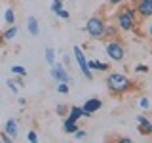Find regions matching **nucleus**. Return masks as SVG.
<instances>
[{"instance_id": "nucleus-27", "label": "nucleus", "mask_w": 152, "mask_h": 143, "mask_svg": "<svg viewBox=\"0 0 152 143\" xmlns=\"http://www.w3.org/2000/svg\"><path fill=\"white\" fill-rule=\"evenodd\" d=\"M55 15H57V17H61V19H69V17H70V13L66 12L65 8H61V10H57V12H55Z\"/></svg>"}, {"instance_id": "nucleus-10", "label": "nucleus", "mask_w": 152, "mask_h": 143, "mask_svg": "<svg viewBox=\"0 0 152 143\" xmlns=\"http://www.w3.org/2000/svg\"><path fill=\"white\" fill-rule=\"evenodd\" d=\"M4 132H6L10 137H13V139H15L17 133H19V124H17L15 118H8L6 124H4Z\"/></svg>"}, {"instance_id": "nucleus-17", "label": "nucleus", "mask_w": 152, "mask_h": 143, "mask_svg": "<svg viewBox=\"0 0 152 143\" xmlns=\"http://www.w3.org/2000/svg\"><path fill=\"white\" fill-rule=\"evenodd\" d=\"M4 21H6L8 25H13V23H15V10L13 8H8L6 12H4Z\"/></svg>"}, {"instance_id": "nucleus-6", "label": "nucleus", "mask_w": 152, "mask_h": 143, "mask_svg": "<svg viewBox=\"0 0 152 143\" xmlns=\"http://www.w3.org/2000/svg\"><path fill=\"white\" fill-rule=\"evenodd\" d=\"M103 109V101L99 97H89L86 99L82 105V111H84V118H91V114H95L97 111Z\"/></svg>"}, {"instance_id": "nucleus-16", "label": "nucleus", "mask_w": 152, "mask_h": 143, "mask_svg": "<svg viewBox=\"0 0 152 143\" xmlns=\"http://www.w3.org/2000/svg\"><path fill=\"white\" fill-rule=\"evenodd\" d=\"M78 128H80L78 122H72V120H69V118H65V120H63V130H65L66 133H74Z\"/></svg>"}, {"instance_id": "nucleus-12", "label": "nucleus", "mask_w": 152, "mask_h": 143, "mask_svg": "<svg viewBox=\"0 0 152 143\" xmlns=\"http://www.w3.org/2000/svg\"><path fill=\"white\" fill-rule=\"evenodd\" d=\"M118 32H120V29L116 27V23H107L104 25V32H103V38H107V40H112V38L118 36Z\"/></svg>"}, {"instance_id": "nucleus-3", "label": "nucleus", "mask_w": 152, "mask_h": 143, "mask_svg": "<svg viewBox=\"0 0 152 143\" xmlns=\"http://www.w3.org/2000/svg\"><path fill=\"white\" fill-rule=\"evenodd\" d=\"M104 54H107L108 59L114 61V63H122V61L126 59V46H124L120 40L112 38V40H108L107 44H104Z\"/></svg>"}, {"instance_id": "nucleus-31", "label": "nucleus", "mask_w": 152, "mask_h": 143, "mask_svg": "<svg viewBox=\"0 0 152 143\" xmlns=\"http://www.w3.org/2000/svg\"><path fill=\"white\" fill-rule=\"evenodd\" d=\"M17 103L21 105V107H25V105H27V99H25V97H19V99H17Z\"/></svg>"}, {"instance_id": "nucleus-21", "label": "nucleus", "mask_w": 152, "mask_h": 143, "mask_svg": "<svg viewBox=\"0 0 152 143\" xmlns=\"http://www.w3.org/2000/svg\"><path fill=\"white\" fill-rule=\"evenodd\" d=\"M55 113L59 114V116H66V113H69V107H66V105H57V107H55Z\"/></svg>"}, {"instance_id": "nucleus-13", "label": "nucleus", "mask_w": 152, "mask_h": 143, "mask_svg": "<svg viewBox=\"0 0 152 143\" xmlns=\"http://www.w3.org/2000/svg\"><path fill=\"white\" fill-rule=\"evenodd\" d=\"M27 29H28V32H31L32 36L40 35V25H38V19L34 15H31V17L27 19Z\"/></svg>"}, {"instance_id": "nucleus-2", "label": "nucleus", "mask_w": 152, "mask_h": 143, "mask_svg": "<svg viewBox=\"0 0 152 143\" xmlns=\"http://www.w3.org/2000/svg\"><path fill=\"white\" fill-rule=\"evenodd\" d=\"M137 10L133 6H124L116 12V15H114V23H116V27L120 29V32H133L137 29Z\"/></svg>"}, {"instance_id": "nucleus-25", "label": "nucleus", "mask_w": 152, "mask_h": 143, "mask_svg": "<svg viewBox=\"0 0 152 143\" xmlns=\"http://www.w3.org/2000/svg\"><path fill=\"white\" fill-rule=\"evenodd\" d=\"M74 137L76 139H86V137H88V132H86L84 128H78V130L74 132Z\"/></svg>"}, {"instance_id": "nucleus-5", "label": "nucleus", "mask_w": 152, "mask_h": 143, "mask_svg": "<svg viewBox=\"0 0 152 143\" xmlns=\"http://www.w3.org/2000/svg\"><path fill=\"white\" fill-rule=\"evenodd\" d=\"M72 54L76 55V63H78V69L82 71V74L88 80H93V73H91V69L88 67V57H86V54L82 52V48H80V46H74L72 48Z\"/></svg>"}, {"instance_id": "nucleus-19", "label": "nucleus", "mask_w": 152, "mask_h": 143, "mask_svg": "<svg viewBox=\"0 0 152 143\" xmlns=\"http://www.w3.org/2000/svg\"><path fill=\"white\" fill-rule=\"evenodd\" d=\"M46 63L50 67L55 63V50L53 48H46Z\"/></svg>"}, {"instance_id": "nucleus-32", "label": "nucleus", "mask_w": 152, "mask_h": 143, "mask_svg": "<svg viewBox=\"0 0 152 143\" xmlns=\"http://www.w3.org/2000/svg\"><path fill=\"white\" fill-rule=\"evenodd\" d=\"M118 141H120V143H131L129 137H118Z\"/></svg>"}, {"instance_id": "nucleus-4", "label": "nucleus", "mask_w": 152, "mask_h": 143, "mask_svg": "<svg viewBox=\"0 0 152 143\" xmlns=\"http://www.w3.org/2000/svg\"><path fill=\"white\" fill-rule=\"evenodd\" d=\"M104 25H107V21H104V17L101 15H91L86 21L84 25V31L88 32L91 38H103V32H104Z\"/></svg>"}, {"instance_id": "nucleus-23", "label": "nucleus", "mask_w": 152, "mask_h": 143, "mask_svg": "<svg viewBox=\"0 0 152 143\" xmlns=\"http://www.w3.org/2000/svg\"><path fill=\"white\" fill-rule=\"evenodd\" d=\"M27 141H31V143L38 141V133H36V130H28V132H27Z\"/></svg>"}, {"instance_id": "nucleus-8", "label": "nucleus", "mask_w": 152, "mask_h": 143, "mask_svg": "<svg viewBox=\"0 0 152 143\" xmlns=\"http://www.w3.org/2000/svg\"><path fill=\"white\" fill-rule=\"evenodd\" d=\"M133 8L137 10V15L141 19L152 17V0H133Z\"/></svg>"}, {"instance_id": "nucleus-29", "label": "nucleus", "mask_w": 152, "mask_h": 143, "mask_svg": "<svg viewBox=\"0 0 152 143\" xmlns=\"http://www.w3.org/2000/svg\"><path fill=\"white\" fill-rule=\"evenodd\" d=\"M0 141H6V143H10V141H13V137H10L8 133L2 130V132H0Z\"/></svg>"}, {"instance_id": "nucleus-28", "label": "nucleus", "mask_w": 152, "mask_h": 143, "mask_svg": "<svg viewBox=\"0 0 152 143\" xmlns=\"http://www.w3.org/2000/svg\"><path fill=\"white\" fill-rule=\"evenodd\" d=\"M139 105H141V109H150L148 97H141V99H139Z\"/></svg>"}, {"instance_id": "nucleus-34", "label": "nucleus", "mask_w": 152, "mask_h": 143, "mask_svg": "<svg viewBox=\"0 0 152 143\" xmlns=\"http://www.w3.org/2000/svg\"><path fill=\"white\" fill-rule=\"evenodd\" d=\"M146 32H148V35L152 36V23H150V25H148V29H146Z\"/></svg>"}, {"instance_id": "nucleus-7", "label": "nucleus", "mask_w": 152, "mask_h": 143, "mask_svg": "<svg viewBox=\"0 0 152 143\" xmlns=\"http://www.w3.org/2000/svg\"><path fill=\"white\" fill-rule=\"evenodd\" d=\"M50 76L55 82H70V74L66 73V67L61 63H53L50 67Z\"/></svg>"}, {"instance_id": "nucleus-24", "label": "nucleus", "mask_w": 152, "mask_h": 143, "mask_svg": "<svg viewBox=\"0 0 152 143\" xmlns=\"http://www.w3.org/2000/svg\"><path fill=\"white\" fill-rule=\"evenodd\" d=\"M135 73H141V74L148 73V65H145V63H137V65H135Z\"/></svg>"}, {"instance_id": "nucleus-15", "label": "nucleus", "mask_w": 152, "mask_h": 143, "mask_svg": "<svg viewBox=\"0 0 152 143\" xmlns=\"http://www.w3.org/2000/svg\"><path fill=\"white\" fill-rule=\"evenodd\" d=\"M88 67L91 71H110V65L103 63V61H99V59H88Z\"/></svg>"}, {"instance_id": "nucleus-22", "label": "nucleus", "mask_w": 152, "mask_h": 143, "mask_svg": "<svg viewBox=\"0 0 152 143\" xmlns=\"http://www.w3.org/2000/svg\"><path fill=\"white\" fill-rule=\"evenodd\" d=\"M57 92L59 94H69V82H57Z\"/></svg>"}, {"instance_id": "nucleus-14", "label": "nucleus", "mask_w": 152, "mask_h": 143, "mask_svg": "<svg viewBox=\"0 0 152 143\" xmlns=\"http://www.w3.org/2000/svg\"><path fill=\"white\" fill-rule=\"evenodd\" d=\"M17 32H19V29H17L15 23H13V25H10V27L6 29V31L2 32V36H0V38H2L4 42H10V40H13V38L17 36Z\"/></svg>"}, {"instance_id": "nucleus-9", "label": "nucleus", "mask_w": 152, "mask_h": 143, "mask_svg": "<svg viewBox=\"0 0 152 143\" xmlns=\"http://www.w3.org/2000/svg\"><path fill=\"white\" fill-rule=\"evenodd\" d=\"M137 128H139L141 136H152V120L146 118L145 114H137Z\"/></svg>"}, {"instance_id": "nucleus-33", "label": "nucleus", "mask_w": 152, "mask_h": 143, "mask_svg": "<svg viewBox=\"0 0 152 143\" xmlns=\"http://www.w3.org/2000/svg\"><path fill=\"white\" fill-rule=\"evenodd\" d=\"M63 61H65V65H69V63H70V57H69V55H65V57H63Z\"/></svg>"}, {"instance_id": "nucleus-30", "label": "nucleus", "mask_w": 152, "mask_h": 143, "mask_svg": "<svg viewBox=\"0 0 152 143\" xmlns=\"http://www.w3.org/2000/svg\"><path fill=\"white\" fill-rule=\"evenodd\" d=\"M124 2H126V0H108V4H110V6H122Z\"/></svg>"}, {"instance_id": "nucleus-18", "label": "nucleus", "mask_w": 152, "mask_h": 143, "mask_svg": "<svg viewBox=\"0 0 152 143\" xmlns=\"http://www.w3.org/2000/svg\"><path fill=\"white\" fill-rule=\"evenodd\" d=\"M10 71H12L15 76H23V78L27 76V69L23 65H12V69H10Z\"/></svg>"}, {"instance_id": "nucleus-1", "label": "nucleus", "mask_w": 152, "mask_h": 143, "mask_svg": "<svg viewBox=\"0 0 152 143\" xmlns=\"http://www.w3.org/2000/svg\"><path fill=\"white\" fill-rule=\"evenodd\" d=\"M135 82L124 73H110L107 76V88L112 95H126L135 90Z\"/></svg>"}, {"instance_id": "nucleus-26", "label": "nucleus", "mask_w": 152, "mask_h": 143, "mask_svg": "<svg viewBox=\"0 0 152 143\" xmlns=\"http://www.w3.org/2000/svg\"><path fill=\"white\" fill-rule=\"evenodd\" d=\"M61 8H63V0H53V2H51V8H50V10L55 13L57 10H61Z\"/></svg>"}, {"instance_id": "nucleus-11", "label": "nucleus", "mask_w": 152, "mask_h": 143, "mask_svg": "<svg viewBox=\"0 0 152 143\" xmlns=\"http://www.w3.org/2000/svg\"><path fill=\"white\" fill-rule=\"evenodd\" d=\"M66 118H69V120H72V122H78L80 118H84V111H82V107H78V105H72V107H69Z\"/></svg>"}, {"instance_id": "nucleus-20", "label": "nucleus", "mask_w": 152, "mask_h": 143, "mask_svg": "<svg viewBox=\"0 0 152 143\" xmlns=\"http://www.w3.org/2000/svg\"><path fill=\"white\" fill-rule=\"evenodd\" d=\"M6 84H8V88H10V92H13V94H17V92H19V86H17V82H15V80H12V78H8V80H6Z\"/></svg>"}]
</instances>
